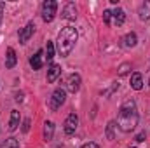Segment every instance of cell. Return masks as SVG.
<instances>
[{"label":"cell","mask_w":150,"mask_h":148,"mask_svg":"<svg viewBox=\"0 0 150 148\" xmlns=\"http://www.w3.org/2000/svg\"><path fill=\"white\" fill-rule=\"evenodd\" d=\"M117 125L122 132H131V131L136 129L138 110H136L134 99H127V101L122 103V106L119 108V115H117Z\"/></svg>","instance_id":"6da1fadb"},{"label":"cell","mask_w":150,"mask_h":148,"mask_svg":"<svg viewBox=\"0 0 150 148\" xmlns=\"http://www.w3.org/2000/svg\"><path fill=\"white\" fill-rule=\"evenodd\" d=\"M79 38V33L74 26H65L59 33H58V42H56V49L59 52L61 58L70 56L72 49L75 47V42Z\"/></svg>","instance_id":"7a4b0ae2"},{"label":"cell","mask_w":150,"mask_h":148,"mask_svg":"<svg viewBox=\"0 0 150 148\" xmlns=\"http://www.w3.org/2000/svg\"><path fill=\"white\" fill-rule=\"evenodd\" d=\"M67 101V92H65V89H61V87H58L54 92H52V96H51V99H49V108L52 111L59 110L61 108V105Z\"/></svg>","instance_id":"3957f363"},{"label":"cell","mask_w":150,"mask_h":148,"mask_svg":"<svg viewBox=\"0 0 150 148\" xmlns=\"http://www.w3.org/2000/svg\"><path fill=\"white\" fill-rule=\"evenodd\" d=\"M56 9H58V4L54 0H45L42 4V19L45 23H51L56 16Z\"/></svg>","instance_id":"277c9868"},{"label":"cell","mask_w":150,"mask_h":148,"mask_svg":"<svg viewBox=\"0 0 150 148\" xmlns=\"http://www.w3.org/2000/svg\"><path fill=\"white\" fill-rule=\"evenodd\" d=\"M77 127H79V117H77V113L72 111V113L67 117V120H65V127H63V131H65L67 136H72V134H75Z\"/></svg>","instance_id":"5b68a950"},{"label":"cell","mask_w":150,"mask_h":148,"mask_svg":"<svg viewBox=\"0 0 150 148\" xmlns=\"http://www.w3.org/2000/svg\"><path fill=\"white\" fill-rule=\"evenodd\" d=\"M79 89H80V75L72 73L67 78V91L75 94V92H79Z\"/></svg>","instance_id":"8992f818"},{"label":"cell","mask_w":150,"mask_h":148,"mask_svg":"<svg viewBox=\"0 0 150 148\" xmlns=\"http://www.w3.org/2000/svg\"><path fill=\"white\" fill-rule=\"evenodd\" d=\"M61 18L67 19V21H75V19H77V7H75L74 2H68V4L63 7Z\"/></svg>","instance_id":"52a82bcc"},{"label":"cell","mask_w":150,"mask_h":148,"mask_svg":"<svg viewBox=\"0 0 150 148\" xmlns=\"http://www.w3.org/2000/svg\"><path fill=\"white\" fill-rule=\"evenodd\" d=\"M35 32V23H28L21 32H19V44H26Z\"/></svg>","instance_id":"ba28073f"},{"label":"cell","mask_w":150,"mask_h":148,"mask_svg":"<svg viewBox=\"0 0 150 148\" xmlns=\"http://www.w3.org/2000/svg\"><path fill=\"white\" fill-rule=\"evenodd\" d=\"M59 75H61V66L56 65V63H52V65L49 66V70H47V82H49V84H54Z\"/></svg>","instance_id":"9c48e42d"},{"label":"cell","mask_w":150,"mask_h":148,"mask_svg":"<svg viewBox=\"0 0 150 148\" xmlns=\"http://www.w3.org/2000/svg\"><path fill=\"white\" fill-rule=\"evenodd\" d=\"M16 63H18L16 51H14L12 47H9V49H7V52H5V68H14V66H16Z\"/></svg>","instance_id":"30bf717a"},{"label":"cell","mask_w":150,"mask_h":148,"mask_svg":"<svg viewBox=\"0 0 150 148\" xmlns=\"http://www.w3.org/2000/svg\"><path fill=\"white\" fill-rule=\"evenodd\" d=\"M138 18H140L142 21H149L150 19V0H145V2L140 5V9H138Z\"/></svg>","instance_id":"8fae6325"},{"label":"cell","mask_w":150,"mask_h":148,"mask_svg":"<svg viewBox=\"0 0 150 148\" xmlns=\"http://www.w3.org/2000/svg\"><path fill=\"white\" fill-rule=\"evenodd\" d=\"M19 120H21L19 111L12 110V111H11V118H9V125H7V129H9L11 132H12V131H16V129L19 127Z\"/></svg>","instance_id":"7c38bea8"},{"label":"cell","mask_w":150,"mask_h":148,"mask_svg":"<svg viewBox=\"0 0 150 148\" xmlns=\"http://www.w3.org/2000/svg\"><path fill=\"white\" fill-rule=\"evenodd\" d=\"M44 52L42 51H38V52H35L32 58H30V66L33 68V70H40L42 68V65H44Z\"/></svg>","instance_id":"4fadbf2b"},{"label":"cell","mask_w":150,"mask_h":148,"mask_svg":"<svg viewBox=\"0 0 150 148\" xmlns=\"http://www.w3.org/2000/svg\"><path fill=\"white\" fill-rule=\"evenodd\" d=\"M112 16H113V23H115V26H120V25H124V21H126V12L122 11V9H115L112 11Z\"/></svg>","instance_id":"5bb4252c"},{"label":"cell","mask_w":150,"mask_h":148,"mask_svg":"<svg viewBox=\"0 0 150 148\" xmlns=\"http://www.w3.org/2000/svg\"><path fill=\"white\" fill-rule=\"evenodd\" d=\"M131 87H133L134 91H140V89L143 87V77H142V73L134 72V73L131 75Z\"/></svg>","instance_id":"9a60e30c"},{"label":"cell","mask_w":150,"mask_h":148,"mask_svg":"<svg viewBox=\"0 0 150 148\" xmlns=\"http://www.w3.org/2000/svg\"><path fill=\"white\" fill-rule=\"evenodd\" d=\"M52 136H54V122L47 120V122L44 124V140H45V141H51Z\"/></svg>","instance_id":"2e32d148"},{"label":"cell","mask_w":150,"mask_h":148,"mask_svg":"<svg viewBox=\"0 0 150 148\" xmlns=\"http://www.w3.org/2000/svg\"><path fill=\"white\" fill-rule=\"evenodd\" d=\"M136 42H138V37H136V33H134V32L127 33L126 37L122 38V45H124V47H127V49H129V47H134V45H136Z\"/></svg>","instance_id":"e0dca14e"},{"label":"cell","mask_w":150,"mask_h":148,"mask_svg":"<svg viewBox=\"0 0 150 148\" xmlns=\"http://www.w3.org/2000/svg\"><path fill=\"white\" fill-rule=\"evenodd\" d=\"M0 148H19V141L11 136V138H7V140L0 145Z\"/></svg>","instance_id":"ac0fdd59"},{"label":"cell","mask_w":150,"mask_h":148,"mask_svg":"<svg viewBox=\"0 0 150 148\" xmlns=\"http://www.w3.org/2000/svg\"><path fill=\"white\" fill-rule=\"evenodd\" d=\"M45 58H47V61H52V58H54V44H52V42H47V47H45Z\"/></svg>","instance_id":"d6986e66"},{"label":"cell","mask_w":150,"mask_h":148,"mask_svg":"<svg viewBox=\"0 0 150 148\" xmlns=\"http://www.w3.org/2000/svg\"><path fill=\"white\" fill-rule=\"evenodd\" d=\"M129 70H131V63H122V65L119 66V75L124 77V75L129 73Z\"/></svg>","instance_id":"ffe728a7"},{"label":"cell","mask_w":150,"mask_h":148,"mask_svg":"<svg viewBox=\"0 0 150 148\" xmlns=\"http://www.w3.org/2000/svg\"><path fill=\"white\" fill-rule=\"evenodd\" d=\"M117 125H115V122H108V125H107V138L108 140H113L115 138V134H113V129H115Z\"/></svg>","instance_id":"44dd1931"},{"label":"cell","mask_w":150,"mask_h":148,"mask_svg":"<svg viewBox=\"0 0 150 148\" xmlns=\"http://www.w3.org/2000/svg\"><path fill=\"white\" fill-rule=\"evenodd\" d=\"M110 19H112V11H103V21L107 23V25H110Z\"/></svg>","instance_id":"7402d4cb"},{"label":"cell","mask_w":150,"mask_h":148,"mask_svg":"<svg viewBox=\"0 0 150 148\" xmlns=\"http://www.w3.org/2000/svg\"><path fill=\"white\" fill-rule=\"evenodd\" d=\"M30 122H32L30 118H25V120H23V125H21V131H23V132H28V131H30Z\"/></svg>","instance_id":"603a6c76"},{"label":"cell","mask_w":150,"mask_h":148,"mask_svg":"<svg viewBox=\"0 0 150 148\" xmlns=\"http://www.w3.org/2000/svg\"><path fill=\"white\" fill-rule=\"evenodd\" d=\"M134 140H136L138 143H143V141L147 140V132H145V131H142V132H140V134H138V136H136Z\"/></svg>","instance_id":"cb8c5ba5"},{"label":"cell","mask_w":150,"mask_h":148,"mask_svg":"<svg viewBox=\"0 0 150 148\" xmlns=\"http://www.w3.org/2000/svg\"><path fill=\"white\" fill-rule=\"evenodd\" d=\"M80 148H100L96 143H93V141H89V143H86V145H82Z\"/></svg>","instance_id":"d4e9b609"},{"label":"cell","mask_w":150,"mask_h":148,"mask_svg":"<svg viewBox=\"0 0 150 148\" xmlns=\"http://www.w3.org/2000/svg\"><path fill=\"white\" fill-rule=\"evenodd\" d=\"M16 101H18V103L23 101V92H18V94H16Z\"/></svg>","instance_id":"484cf974"},{"label":"cell","mask_w":150,"mask_h":148,"mask_svg":"<svg viewBox=\"0 0 150 148\" xmlns=\"http://www.w3.org/2000/svg\"><path fill=\"white\" fill-rule=\"evenodd\" d=\"M4 4H0V25H2V18H4Z\"/></svg>","instance_id":"4316f807"},{"label":"cell","mask_w":150,"mask_h":148,"mask_svg":"<svg viewBox=\"0 0 150 148\" xmlns=\"http://www.w3.org/2000/svg\"><path fill=\"white\" fill-rule=\"evenodd\" d=\"M129 148H136V147H129Z\"/></svg>","instance_id":"83f0119b"},{"label":"cell","mask_w":150,"mask_h":148,"mask_svg":"<svg viewBox=\"0 0 150 148\" xmlns=\"http://www.w3.org/2000/svg\"><path fill=\"white\" fill-rule=\"evenodd\" d=\"M149 85H150V80H149Z\"/></svg>","instance_id":"f1b7e54d"}]
</instances>
